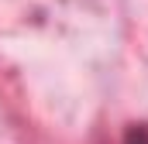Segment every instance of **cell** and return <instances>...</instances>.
Segmentation results:
<instances>
[{"instance_id": "cell-1", "label": "cell", "mask_w": 148, "mask_h": 144, "mask_svg": "<svg viewBox=\"0 0 148 144\" xmlns=\"http://www.w3.org/2000/svg\"><path fill=\"white\" fill-rule=\"evenodd\" d=\"M127 144H148V130H131Z\"/></svg>"}]
</instances>
